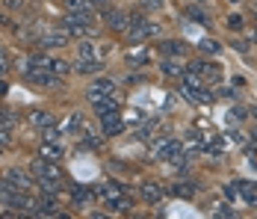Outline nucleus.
I'll list each match as a JSON object with an SVG mask.
<instances>
[{
    "label": "nucleus",
    "instance_id": "32",
    "mask_svg": "<svg viewBox=\"0 0 257 219\" xmlns=\"http://www.w3.org/2000/svg\"><path fill=\"white\" fill-rule=\"evenodd\" d=\"M21 6H24V0H6V9H12V12H21Z\"/></svg>",
    "mask_w": 257,
    "mask_h": 219
},
{
    "label": "nucleus",
    "instance_id": "25",
    "mask_svg": "<svg viewBox=\"0 0 257 219\" xmlns=\"http://www.w3.org/2000/svg\"><path fill=\"white\" fill-rule=\"evenodd\" d=\"M80 127H83V116H80V113H74V116L65 122V130H68V136H71V133H80Z\"/></svg>",
    "mask_w": 257,
    "mask_h": 219
},
{
    "label": "nucleus",
    "instance_id": "15",
    "mask_svg": "<svg viewBox=\"0 0 257 219\" xmlns=\"http://www.w3.org/2000/svg\"><path fill=\"white\" fill-rule=\"evenodd\" d=\"M160 48H163V56H186V45H183L180 39H169V42H163Z\"/></svg>",
    "mask_w": 257,
    "mask_h": 219
},
{
    "label": "nucleus",
    "instance_id": "38",
    "mask_svg": "<svg viewBox=\"0 0 257 219\" xmlns=\"http://www.w3.org/2000/svg\"><path fill=\"white\" fill-rule=\"evenodd\" d=\"M254 136H257V124H254Z\"/></svg>",
    "mask_w": 257,
    "mask_h": 219
},
{
    "label": "nucleus",
    "instance_id": "28",
    "mask_svg": "<svg viewBox=\"0 0 257 219\" xmlns=\"http://www.w3.org/2000/svg\"><path fill=\"white\" fill-rule=\"evenodd\" d=\"M228 30L239 33V30H242V15H236V12H233V15H228Z\"/></svg>",
    "mask_w": 257,
    "mask_h": 219
},
{
    "label": "nucleus",
    "instance_id": "34",
    "mask_svg": "<svg viewBox=\"0 0 257 219\" xmlns=\"http://www.w3.org/2000/svg\"><path fill=\"white\" fill-rule=\"evenodd\" d=\"M89 3H92L95 9H106V6H109V0H89Z\"/></svg>",
    "mask_w": 257,
    "mask_h": 219
},
{
    "label": "nucleus",
    "instance_id": "20",
    "mask_svg": "<svg viewBox=\"0 0 257 219\" xmlns=\"http://www.w3.org/2000/svg\"><path fill=\"white\" fill-rule=\"evenodd\" d=\"M71 201H74V204H86V201H92V190H86L83 184H71Z\"/></svg>",
    "mask_w": 257,
    "mask_h": 219
},
{
    "label": "nucleus",
    "instance_id": "22",
    "mask_svg": "<svg viewBox=\"0 0 257 219\" xmlns=\"http://www.w3.org/2000/svg\"><path fill=\"white\" fill-rule=\"evenodd\" d=\"M172 190H175V195H178V198H192V195H195V187H192L189 181H178Z\"/></svg>",
    "mask_w": 257,
    "mask_h": 219
},
{
    "label": "nucleus",
    "instance_id": "1",
    "mask_svg": "<svg viewBox=\"0 0 257 219\" xmlns=\"http://www.w3.org/2000/svg\"><path fill=\"white\" fill-rule=\"evenodd\" d=\"M30 172L36 175V184H56V187H62V181H65L62 169H59L53 160H45V157L33 160V163H30Z\"/></svg>",
    "mask_w": 257,
    "mask_h": 219
},
{
    "label": "nucleus",
    "instance_id": "12",
    "mask_svg": "<svg viewBox=\"0 0 257 219\" xmlns=\"http://www.w3.org/2000/svg\"><path fill=\"white\" fill-rule=\"evenodd\" d=\"M30 122L36 124L39 130H45V127H51V124L56 122V119H53L51 110H33V113H30Z\"/></svg>",
    "mask_w": 257,
    "mask_h": 219
},
{
    "label": "nucleus",
    "instance_id": "23",
    "mask_svg": "<svg viewBox=\"0 0 257 219\" xmlns=\"http://www.w3.org/2000/svg\"><path fill=\"white\" fill-rule=\"evenodd\" d=\"M198 50H201V53H210V56H216V53L222 50V45H219L216 39H201V42H198Z\"/></svg>",
    "mask_w": 257,
    "mask_h": 219
},
{
    "label": "nucleus",
    "instance_id": "8",
    "mask_svg": "<svg viewBox=\"0 0 257 219\" xmlns=\"http://www.w3.org/2000/svg\"><path fill=\"white\" fill-rule=\"evenodd\" d=\"M101 124H103V136H118L121 133V113L112 110V113L101 116Z\"/></svg>",
    "mask_w": 257,
    "mask_h": 219
},
{
    "label": "nucleus",
    "instance_id": "2",
    "mask_svg": "<svg viewBox=\"0 0 257 219\" xmlns=\"http://www.w3.org/2000/svg\"><path fill=\"white\" fill-rule=\"evenodd\" d=\"M118 86H115V80H109V77H98V80H92L89 86H86V101L89 104H98L101 98L112 95Z\"/></svg>",
    "mask_w": 257,
    "mask_h": 219
},
{
    "label": "nucleus",
    "instance_id": "10",
    "mask_svg": "<svg viewBox=\"0 0 257 219\" xmlns=\"http://www.w3.org/2000/svg\"><path fill=\"white\" fill-rule=\"evenodd\" d=\"M180 83H183V89H192V92H201V89H207L204 86V77L198 71H183V77H180Z\"/></svg>",
    "mask_w": 257,
    "mask_h": 219
},
{
    "label": "nucleus",
    "instance_id": "7",
    "mask_svg": "<svg viewBox=\"0 0 257 219\" xmlns=\"http://www.w3.org/2000/svg\"><path fill=\"white\" fill-rule=\"evenodd\" d=\"M154 157L157 160H180V145L175 142V139H166V142H160V145L154 148Z\"/></svg>",
    "mask_w": 257,
    "mask_h": 219
},
{
    "label": "nucleus",
    "instance_id": "41",
    "mask_svg": "<svg viewBox=\"0 0 257 219\" xmlns=\"http://www.w3.org/2000/svg\"><path fill=\"white\" fill-rule=\"evenodd\" d=\"M198 3H207V0H198Z\"/></svg>",
    "mask_w": 257,
    "mask_h": 219
},
{
    "label": "nucleus",
    "instance_id": "24",
    "mask_svg": "<svg viewBox=\"0 0 257 219\" xmlns=\"http://www.w3.org/2000/svg\"><path fill=\"white\" fill-rule=\"evenodd\" d=\"M139 9L142 12H163L166 9V0H139Z\"/></svg>",
    "mask_w": 257,
    "mask_h": 219
},
{
    "label": "nucleus",
    "instance_id": "29",
    "mask_svg": "<svg viewBox=\"0 0 257 219\" xmlns=\"http://www.w3.org/2000/svg\"><path fill=\"white\" fill-rule=\"evenodd\" d=\"M0 145L3 148L12 145V130H9V127H0Z\"/></svg>",
    "mask_w": 257,
    "mask_h": 219
},
{
    "label": "nucleus",
    "instance_id": "19",
    "mask_svg": "<svg viewBox=\"0 0 257 219\" xmlns=\"http://www.w3.org/2000/svg\"><path fill=\"white\" fill-rule=\"evenodd\" d=\"M77 56H83V59H98V48H95V42L80 39L77 42Z\"/></svg>",
    "mask_w": 257,
    "mask_h": 219
},
{
    "label": "nucleus",
    "instance_id": "18",
    "mask_svg": "<svg viewBox=\"0 0 257 219\" xmlns=\"http://www.w3.org/2000/svg\"><path fill=\"white\" fill-rule=\"evenodd\" d=\"M65 12H86V15H95V6L89 0H62Z\"/></svg>",
    "mask_w": 257,
    "mask_h": 219
},
{
    "label": "nucleus",
    "instance_id": "6",
    "mask_svg": "<svg viewBox=\"0 0 257 219\" xmlns=\"http://www.w3.org/2000/svg\"><path fill=\"white\" fill-rule=\"evenodd\" d=\"M139 198L148 201V204H157V201L163 198V184H157V181H142V184H139Z\"/></svg>",
    "mask_w": 257,
    "mask_h": 219
},
{
    "label": "nucleus",
    "instance_id": "5",
    "mask_svg": "<svg viewBox=\"0 0 257 219\" xmlns=\"http://www.w3.org/2000/svg\"><path fill=\"white\" fill-rule=\"evenodd\" d=\"M103 24L109 27V30H115V33H124L130 24V15H124L121 9H112V6H106L103 9Z\"/></svg>",
    "mask_w": 257,
    "mask_h": 219
},
{
    "label": "nucleus",
    "instance_id": "17",
    "mask_svg": "<svg viewBox=\"0 0 257 219\" xmlns=\"http://www.w3.org/2000/svg\"><path fill=\"white\" fill-rule=\"evenodd\" d=\"M106 207H109L112 213H127L130 207H133V201L124 198V195H112V198H106Z\"/></svg>",
    "mask_w": 257,
    "mask_h": 219
},
{
    "label": "nucleus",
    "instance_id": "27",
    "mask_svg": "<svg viewBox=\"0 0 257 219\" xmlns=\"http://www.w3.org/2000/svg\"><path fill=\"white\" fill-rule=\"evenodd\" d=\"M42 139H48V142H59V127H56V124L45 127V130H42Z\"/></svg>",
    "mask_w": 257,
    "mask_h": 219
},
{
    "label": "nucleus",
    "instance_id": "11",
    "mask_svg": "<svg viewBox=\"0 0 257 219\" xmlns=\"http://www.w3.org/2000/svg\"><path fill=\"white\" fill-rule=\"evenodd\" d=\"M186 15H189L192 21H198V24H204V27H210V24H213V18L207 15V9H204V6H201V3H198V0L186 6Z\"/></svg>",
    "mask_w": 257,
    "mask_h": 219
},
{
    "label": "nucleus",
    "instance_id": "4",
    "mask_svg": "<svg viewBox=\"0 0 257 219\" xmlns=\"http://www.w3.org/2000/svg\"><path fill=\"white\" fill-rule=\"evenodd\" d=\"M6 178H9L18 190H27V193L36 187V175H33L30 169H18V166H12V169H6Z\"/></svg>",
    "mask_w": 257,
    "mask_h": 219
},
{
    "label": "nucleus",
    "instance_id": "35",
    "mask_svg": "<svg viewBox=\"0 0 257 219\" xmlns=\"http://www.w3.org/2000/svg\"><path fill=\"white\" fill-rule=\"evenodd\" d=\"M216 213H219V216H233V210H231V207H225V204H222V207H219Z\"/></svg>",
    "mask_w": 257,
    "mask_h": 219
},
{
    "label": "nucleus",
    "instance_id": "16",
    "mask_svg": "<svg viewBox=\"0 0 257 219\" xmlns=\"http://www.w3.org/2000/svg\"><path fill=\"white\" fill-rule=\"evenodd\" d=\"M112 195H121V184L118 181H101L98 184V198H112Z\"/></svg>",
    "mask_w": 257,
    "mask_h": 219
},
{
    "label": "nucleus",
    "instance_id": "33",
    "mask_svg": "<svg viewBox=\"0 0 257 219\" xmlns=\"http://www.w3.org/2000/svg\"><path fill=\"white\" fill-rule=\"evenodd\" d=\"M233 48H236V50H242V53H248V45H245L242 39H233Z\"/></svg>",
    "mask_w": 257,
    "mask_h": 219
},
{
    "label": "nucleus",
    "instance_id": "39",
    "mask_svg": "<svg viewBox=\"0 0 257 219\" xmlns=\"http://www.w3.org/2000/svg\"><path fill=\"white\" fill-rule=\"evenodd\" d=\"M228 3H236V0H228Z\"/></svg>",
    "mask_w": 257,
    "mask_h": 219
},
{
    "label": "nucleus",
    "instance_id": "31",
    "mask_svg": "<svg viewBox=\"0 0 257 219\" xmlns=\"http://www.w3.org/2000/svg\"><path fill=\"white\" fill-rule=\"evenodd\" d=\"M0 127H12V116L6 110H0Z\"/></svg>",
    "mask_w": 257,
    "mask_h": 219
},
{
    "label": "nucleus",
    "instance_id": "40",
    "mask_svg": "<svg viewBox=\"0 0 257 219\" xmlns=\"http://www.w3.org/2000/svg\"><path fill=\"white\" fill-rule=\"evenodd\" d=\"M0 154H3V145H0Z\"/></svg>",
    "mask_w": 257,
    "mask_h": 219
},
{
    "label": "nucleus",
    "instance_id": "14",
    "mask_svg": "<svg viewBox=\"0 0 257 219\" xmlns=\"http://www.w3.org/2000/svg\"><path fill=\"white\" fill-rule=\"evenodd\" d=\"M39 157H45V160H62V148L56 145V142H48V139H42V148H39Z\"/></svg>",
    "mask_w": 257,
    "mask_h": 219
},
{
    "label": "nucleus",
    "instance_id": "36",
    "mask_svg": "<svg viewBox=\"0 0 257 219\" xmlns=\"http://www.w3.org/2000/svg\"><path fill=\"white\" fill-rule=\"evenodd\" d=\"M225 195H228V198H236V187H231V184H228V187H225Z\"/></svg>",
    "mask_w": 257,
    "mask_h": 219
},
{
    "label": "nucleus",
    "instance_id": "13",
    "mask_svg": "<svg viewBox=\"0 0 257 219\" xmlns=\"http://www.w3.org/2000/svg\"><path fill=\"white\" fill-rule=\"evenodd\" d=\"M160 71L166 74V77H183V71H186V68H183L180 62H175L172 56H163V62H160Z\"/></svg>",
    "mask_w": 257,
    "mask_h": 219
},
{
    "label": "nucleus",
    "instance_id": "9",
    "mask_svg": "<svg viewBox=\"0 0 257 219\" xmlns=\"http://www.w3.org/2000/svg\"><path fill=\"white\" fill-rule=\"evenodd\" d=\"M74 71L77 74H101L103 62L101 59H83V56H77V59H74Z\"/></svg>",
    "mask_w": 257,
    "mask_h": 219
},
{
    "label": "nucleus",
    "instance_id": "21",
    "mask_svg": "<svg viewBox=\"0 0 257 219\" xmlns=\"http://www.w3.org/2000/svg\"><path fill=\"white\" fill-rule=\"evenodd\" d=\"M148 62V50L145 48H133V50H127V65H133V68H139V65H145Z\"/></svg>",
    "mask_w": 257,
    "mask_h": 219
},
{
    "label": "nucleus",
    "instance_id": "3",
    "mask_svg": "<svg viewBox=\"0 0 257 219\" xmlns=\"http://www.w3.org/2000/svg\"><path fill=\"white\" fill-rule=\"evenodd\" d=\"M68 42H71V36H68V33H65V30H62V27H59V30H53V33H42V36H39V39H36V45H39V48H42V50L65 48V45H68Z\"/></svg>",
    "mask_w": 257,
    "mask_h": 219
},
{
    "label": "nucleus",
    "instance_id": "37",
    "mask_svg": "<svg viewBox=\"0 0 257 219\" xmlns=\"http://www.w3.org/2000/svg\"><path fill=\"white\" fill-rule=\"evenodd\" d=\"M0 95H6V83H0Z\"/></svg>",
    "mask_w": 257,
    "mask_h": 219
},
{
    "label": "nucleus",
    "instance_id": "30",
    "mask_svg": "<svg viewBox=\"0 0 257 219\" xmlns=\"http://www.w3.org/2000/svg\"><path fill=\"white\" fill-rule=\"evenodd\" d=\"M245 119V110H231L228 113V122H242Z\"/></svg>",
    "mask_w": 257,
    "mask_h": 219
},
{
    "label": "nucleus",
    "instance_id": "26",
    "mask_svg": "<svg viewBox=\"0 0 257 219\" xmlns=\"http://www.w3.org/2000/svg\"><path fill=\"white\" fill-rule=\"evenodd\" d=\"M51 71H53V74H59V77H62V74L74 71V68H71V65H68L65 59H51Z\"/></svg>",
    "mask_w": 257,
    "mask_h": 219
}]
</instances>
